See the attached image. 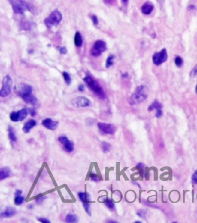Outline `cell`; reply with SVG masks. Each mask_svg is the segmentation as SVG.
<instances>
[{
	"mask_svg": "<svg viewBox=\"0 0 197 223\" xmlns=\"http://www.w3.org/2000/svg\"><path fill=\"white\" fill-rule=\"evenodd\" d=\"M147 88L144 85L139 86L132 93L131 96L129 97V103L131 105L139 104L144 102L147 98Z\"/></svg>",
	"mask_w": 197,
	"mask_h": 223,
	"instance_id": "cell-1",
	"label": "cell"
},
{
	"mask_svg": "<svg viewBox=\"0 0 197 223\" xmlns=\"http://www.w3.org/2000/svg\"><path fill=\"white\" fill-rule=\"evenodd\" d=\"M87 86L101 99H105V94L102 87L91 77L87 75L83 79Z\"/></svg>",
	"mask_w": 197,
	"mask_h": 223,
	"instance_id": "cell-2",
	"label": "cell"
},
{
	"mask_svg": "<svg viewBox=\"0 0 197 223\" xmlns=\"http://www.w3.org/2000/svg\"><path fill=\"white\" fill-rule=\"evenodd\" d=\"M15 14L23 15L26 11H31L30 5L24 0H8Z\"/></svg>",
	"mask_w": 197,
	"mask_h": 223,
	"instance_id": "cell-3",
	"label": "cell"
},
{
	"mask_svg": "<svg viewBox=\"0 0 197 223\" xmlns=\"http://www.w3.org/2000/svg\"><path fill=\"white\" fill-rule=\"evenodd\" d=\"M32 88L30 85L24 83L17 84L14 87V92L16 94L22 97L23 100L32 95Z\"/></svg>",
	"mask_w": 197,
	"mask_h": 223,
	"instance_id": "cell-4",
	"label": "cell"
},
{
	"mask_svg": "<svg viewBox=\"0 0 197 223\" xmlns=\"http://www.w3.org/2000/svg\"><path fill=\"white\" fill-rule=\"evenodd\" d=\"M62 19V16L60 12L58 10H55L46 18L44 22L48 28H51L53 26L58 25L61 22Z\"/></svg>",
	"mask_w": 197,
	"mask_h": 223,
	"instance_id": "cell-5",
	"label": "cell"
},
{
	"mask_svg": "<svg viewBox=\"0 0 197 223\" xmlns=\"http://www.w3.org/2000/svg\"><path fill=\"white\" fill-rule=\"evenodd\" d=\"M12 88V80L9 75H6L2 80V85L0 91L1 97L8 96L11 93Z\"/></svg>",
	"mask_w": 197,
	"mask_h": 223,
	"instance_id": "cell-6",
	"label": "cell"
},
{
	"mask_svg": "<svg viewBox=\"0 0 197 223\" xmlns=\"http://www.w3.org/2000/svg\"><path fill=\"white\" fill-rule=\"evenodd\" d=\"M106 49V43L101 40L97 41L91 49L92 56L98 57L101 55V53L105 51Z\"/></svg>",
	"mask_w": 197,
	"mask_h": 223,
	"instance_id": "cell-7",
	"label": "cell"
},
{
	"mask_svg": "<svg viewBox=\"0 0 197 223\" xmlns=\"http://www.w3.org/2000/svg\"><path fill=\"white\" fill-rule=\"evenodd\" d=\"M168 59V54L165 48H163L161 51L156 52L153 56V61L156 66H159L165 62Z\"/></svg>",
	"mask_w": 197,
	"mask_h": 223,
	"instance_id": "cell-8",
	"label": "cell"
},
{
	"mask_svg": "<svg viewBox=\"0 0 197 223\" xmlns=\"http://www.w3.org/2000/svg\"><path fill=\"white\" fill-rule=\"evenodd\" d=\"M71 104L77 108L89 107L91 104L90 100L84 96L76 97L71 100Z\"/></svg>",
	"mask_w": 197,
	"mask_h": 223,
	"instance_id": "cell-9",
	"label": "cell"
},
{
	"mask_svg": "<svg viewBox=\"0 0 197 223\" xmlns=\"http://www.w3.org/2000/svg\"><path fill=\"white\" fill-rule=\"evenodd\" d=\"M59 141H60L61 144L62 146L63 149L68 152H71L74 149V144L72 141L69 140L68 138L65 136H61L59 137Z\"/></svg>",
	"mask_w": 197,
	"mask_h": 223,
	"instance_id": "cell-10",
	"label": "cell"
},
{
	"mask_svg": "<svg viewBox=\"0 0 197 223\" xmlns=\"http://www.w3.org/2000/svg\"><path fill=\"white\" fill-rule=\"evenodd\" d=\"M27 110L25 108H23L17 112H12L10 114V119L14 122L22 121L27 117Z\"/></svg>",
	"mask_w": 197,
	"mask_h": 223,
	"instance_id": "cell-11",
	"label": "cell"
},
{
	"mask_svg": "<svg viewBox=\"0 0 197 223\" xmlns=\"http://www.w3.org/2000/svg\"><path fill=\"white\" fill-rule=\"evenodd\" d=\"M98 127L99 130L104 134H114L116 130V128L114 125L108 123L99 122Z\"/></svg>",
	"mask_w": 197,
	"mask_h": 223,
	"instance_id": "cell-12",
	"label": "cell"
},
{
	"mask_svg": "<svg viewBox=\"0 0 197 223\" xmlns=\"http://www.w3.org/2000/svg\"><path fill=\"white\" fill-rule=\"evenodd\" d=\"M42 124L44 127H45L46 128L49 130H54L57 129V127H58L59 122L57 121H53V119L51 118H47L44 119L42 121Z\"/></svg>",
	"mask_w": 197,
	"mask_h": 223,
	"instance_id": "cell-13",
	"label": "cell"
},
{
	"mask_svg": "<svg viewBox=\"0 0 197 223\" xmlns=\"http://www.w3.org/2000/svg\"><path fill=\"white\" fill-rule=\"evenodd\" d=\"M162 104L158 102L157 100H155L153 103H152L148 108V110L149 111H152L154 110H156V117L157 118H159L162 115Z\"/></svg>",
	"mask_w": 197,
	"mask_h": 223,
	"instance_id": "cell-14",
	"label": "cell"
},
{
	"mask_svg": "<svg viewBox=\"0 0 197 223\" xmlns=\"http://www.w3.org/2000/svg\"><path fill=\"white\" fill-rule=\"evenodd\" d=\"M16 212V210L15 208L11 206H8L1 212L0 216L2 218H9L14 216L15 215Z\"/></svg>",
	"mask_w": 197,
	"mask_h": 223,
	"instance_id": "cell-15",
	"label": "cell"
},
{
	"mask_svg": "<svg viewBox=\"0 0 197 223\" xmlns=\"http://www.w3.org/2000/svg\"><path fill=\"white\" fill-rule=\"evenodd\" d=\"M154 9V5L151 2L147 1L141 7V11L144 15H150Z\"/></svg>",
	"mask_w": 197,
	"mask_h": 223,
	"instance_id": "cell-16",
	"label": "cell"
},
{
	"mask_svg": "<svg viewBox=\"0 0 197 223\" xmlns=\"http://www.w3.org/2000/svg\"><path fill=\"white\" fill-rule=\"evenodd\" d=\"M37 125V122L34 119H30L27 121L23 127V132L25 133H28L30 132L31 129L35 127Z\"/></svg>",
	"mask_w": 197,
	"mask_h": 223,
	"instance_id": "cell-17",
	"label": "cell"
},
{
	"mask_svg": "<svg viewBox=\"0 0 197 223\" xmlns=\"http://www.w3.org/2000/svg\"><path fill=\"white\" fill-rule=\"evenodd\" d=\"M11 174V169L8 167H4L0 169V180L8 178Z\"/></svg>",
	"mask_w": 197,
	"mask_h": 223,
	"instance_id": "cell-18",
	"label": "cell"
},
{
	"mask_svg": "<svg viewBox=\"0 0 197 223\" xmlns=\"http://www.w3.org/2000/svg\"><path fill=\"white\" fill-rule=\"evenodd\" d=\"M78 196L80 201L83 202V203H89L90 202V196L89 193L80 192L78 193Z\"/></svg>",
	"mask_w": 197,
	"mask_h": 223,
	"instance_id": "cell-19",
	"label": "cell"
},
{
	"mask_svg": "<svg viewBox=\"0 0 197 223\" xmlns=\"http://www.w3.org/2000/svg\"><path fill=\"white\" fill-rule=\"evenodd\" d=\"M8 137L11 141L15 142L17 140V137L14 127L11 126H9L8 127Z\"/></svg>",
	"mask_w": 197,
	"mask_h": 223,
	"instance_id": "cell-20",
	"label": "cell"
},
{
	"mask_svg": "<svg viewBox=\"0 0 197 223\" xmlns=\"http://www.w3.org/2000/svg\"><path fill=\"white\" fill-rule=\"evenodd\" d=\"M74 42L76 46L80 47L83 44V39L81 34L79 32H76L74 38Z\"/></svg>",
	"mask_w": 197,
	"mask_h": 223,
	"instance_id": "cell-21",
	"label": "cell"
},
{
	"mask_svg": "<svg viewBox=\"0 0 197 223\" xmlns=\"http://www.w3.org/2000/svg\"><path fill=\"white\" fill-rule=\"evenodd\" d=\"M79 221V217L76 216V215L73 214H68L66 218H65V221L67 223H77Z\"/></svg>",
	"mask_w": 197,
	"mask_h": 223,
	"instance_id": "cell-22",
	"label": "cell"
},
{
	"mask_svg": "<svg viewBox=\"0 0 197 223\" xmlns=\"http://www.w3.org/2000/svg\"><path fill=\"white\" fill-rule=\"evenodd\" d=\"M101 147H102V149L103 152L104 153H107L110 151V149H111V146L110 143H109L108 142L102 141L101 143Z\"/></svg>",
	"mask_w": 197,
	"mask_h": 223,
	"instance_id": "cell-23",
	"label": "cell"
},
{
	"mask_svg": "<svg viewBox=\"0 0 197 223\" xmlns=\"http://www.w3.org/2000/svg\"><path fill=\"white\" fill-rule=\"evenodd\" d=\"M24 197L22 196H16L15 198V203L16 205H20L23 203L24 201Z\"/></svg>",
	"mask_w": 197,
	"mask_h": 223,
	"instance_id": "cell-24",
	"label": "cell"
},
{
	"mask_svg": "<svg viewBox=\"0 0 197 223\" xmlns=\"http://www.w3.org/2000/svg\"><path fill=\"white\" fill-rule=\"evenodd\" d=\"M62 75H63V77L64 78V80H65V81L66 82V83L68 85H69L71 84V81H72L71 76L67 72H63L62 73Z\"/></svg>",
	"mask_w": 197,
	"mask_h": 223,
	"instance_id": "cell-25",
	"label": "cell"
},
{
	"mask_svg": "<svg viewBox=\"0 0 197 223\" xmlns=\"http://www.w3.org/2000/svg\"><path fill=\"white\" fill-rule=\"evenodd\" d=\"M114 56L113 55L109 56L106 60V67L107 68L111 67L114 64Z\"/></svg>",
	"mask_w": 197,
	"mask_h": 223,
	"instance_id": "cell-26",
	"label": "cell"
},
{
	"mask_svg": "<svg viewBox=\"0 0 197 223\" xmlns=\"http://www.w3.org/2000/svg\"><path fill=\"white\" fill-rule=\"evenodd\" d=\"M189 77L192 79L197 78V64L190 72Z\"/></svg>",
	"mask_w": 197,
	"mask_h": 223,
	"instance_id": "cell-27",
	"label": "cell"
},
{
	"mask_svg": "<svg viewBox=\"0 0 197 223\" xmlns=\"http://www.w3.org/2000/svg\"><path fill=\"white\" fill-rule=\"evenodd\" d=\"M104 202H105V205L108 208L111 209H113L114 208V202L111 201L110 199H106Z\"/></svg>",
	"mask_w": 197,
	"mask_h": 223,
	"instance_id": "cell-28",
	"label": "cell"
},
{
	"mask_svg": "<svg viewBox=\"0 0 197 223\" xmlns=\"http://www.w3.org/2000/svg\"><path fill=\"white\" fill-rule=\"evenodd\" d=\"M174 63H175V64L177 66V67H181L182 66V64H183V60L182 59V58L180 57V56H177L175 60H174Z\"/></svg>",
	"mask_w": 197,
	"mask_h": 223,
	"instance_id": "cell-29",
	"label": "cell"
},
{
	"mask_svg": "<svg viewBox=\"0 0 197 223\" xmlns=\"http://www.w3.org/2000/svg\"><path fill=\"white\" fill-rule=\"evenodd\" d=\"M83 205L85 211L86 212V213L89 215L90 216H91V209H90V202L89 203H83Z\"/></svg>",
	"mask_w": 197,
	"mask_h": 223,
	"instance_id": "cell-30",
	"label": "cell"
},
{
	"mask_svg": "<svg viewBox=\"0 0 197 223\" xmlns=\"http://www.w3.org/2000/svg\"><path fill=\"white\" fill-rule=\"evenodd\" d=\"M90 177L91 179V180L95 181V182H98L99 181V178L98 176L95 174V173H91L90 175Z\"/></svg>",
	"mask_w": 197,
	"mask_h": 223,
	"instance_id": "cell-31",
	"label": "cell"
},
{
	"mask_svg": "<svg viewBox=\"0 0 197 223\" xmlns=\"http://www.w3.org/2000/svg\"><path fill=\"white\" fill-rule=\"evenodd\" d=\"M45 199V196L43 195H40V196H38V197L35 199V202L38 204H41L44 201Z\"/></svg>",
	"mask_w": 197,
	"mask_h": 223,
	"instance_id": "cell-32",
	"label": "cell"
},
{
	"mask_svg": "<svg viewBox=\"0 0 197 223\" xmlns=\"http://www.w3.org/2000/svg\"><path fill=\"white\" fill-rule=\"evenodd\" d=\"M57 49L59 51L61 54H66L67 53V49L65 46H58Z\"/></svg>",
	"mask_w": 197,
	"mask_h": 223,
	"instance_id": "cell-33",
	"label": "cell"
},
{
	"mask_svg": "<svg viewBox=\"0 0 197 223\" xmlns=\"http://www.w3.org/2000/svg\"><path fill=\"white\" fill-rule=\"evenodd\" d=\"M192 182L194 184H197V170L192 176Z\"/></svg>",
	"mask_w": 197,
	"mask_h": 223,
	"instance_id": "cell-34",
	"label": "cell"
},
{
	"mask_svg": "<svg viewBox=\"0 0 197 223\" xmlns=\"http://www.w3.org/2000/svg\"><path fill=\"white\" fill-rule=\"evenodd\" d=\"M91 20H92V22H93V23L95 25H98V20L97 17L95 15L91 16Z\"/></svg>",
	"mask_w": 197,
	"mask_h": 223,
	"instance_id": "cell-35",
	"label": "cell"
},
{
	"mask_svg": "<svg viewBox=\"0 0 197 223\" xmlns=\"http://www.w3.org/2000/svg\"><path fill=\"white\" fill-rule=\"evenodd\" d=\"M38 220L39 221H40V222H41V223H50V221L48 220V219H47V218H44V217H39V218H38Z\"/></svg>",
	"mask_w": 197,
	"mask_h": 223,
	"instance_id": "cell-36",
	"label": "cell"
},
{
	"mask_svg": "<svg viewBox=\"0 0 197 223\" xmlns=\"http://www.w3.org/2000/svg\"><path fill=\"white\" fill-rule=\"evenodd\" d=\"M137 215L139 216V217H144V216H145L146 213H145V212H144V210H139L138 212Z\"/></svg>",
	"mask_w": 197,
	"mask_h": 223,
	"instance_id": "cell-37",
	"label": "cell"
},
{
	"mask_svg": "<svg viewBox=\"0 0 197 223\" xmlns=\"http://www.w3.org/2000/svg\"><path fill=\"white\" fill-rule=\"evenodd\" d=\"M22 191L21 190H17L16 191L15 193V196H20V195H22Z\"/></svg>",
	"mask_w": 197,
	"mask_h": 223,
	"instance_id": "cell-38",
	"label": "cell"
},
{
	"mask_svg": "<svg viewBox=\"0 0 197 223\" xmlns=\"http://www.w3.org/2000/svg\"><path fill=\"white\" fill-rule=\"evenodd\" d=\"M84 89V85H80L79 86V87H78V89L80 91H83Z\"/></svg>",
	"mask_w": 197,
	"mask_h": 223,
	"instance_id": "cell-39",
	"label": "cell"
},
{
	"mask_svg": "<svg viewBox=\"0 0 197 223\" xmlns=\"http://www.w3.org/2000/svg\"><path fill=\"white\" fill-rule=\"evenodd\" d=\"M30 114L32 116H34L36 114V112L34 110H32L30 111Z\"/></svg>",
	"mask_w": 197,
	"mask_h": 223,
	"instance_id": "cell-40",
	"label": "cell"
},
{
	"mask_svg": "<svg viewBox=\"0 0 197 223\" xmlns=\"http://www.w3.org/2000/svg\"><path fill=\"white\" fill-rule=\"evenodd\" d=\"M122 1V2L123 4L124 5H127L128 4V2H129V0H121Z\"/></svg>",
	"mask_w": 197,
	"mask_h": 223,
	"instance_id": "cell-41",
	"label": "cell"
},
{
	"mask_svg": "<svg viewBox=\"0 0 197 223\" xmlns=\"http://www.w3.org/2000/svg\"><path fill=\"white\" fill-rule=\"evenodd\" d=\"M29 208L30 209H32V208H33V206H32V205H30L29 206Z\"/></svg>",
	"mask_w": 197,
	"mask_h": 223,
	"instance_id": "cell-42",
	"label": "cell"
},
{
	"mask_svg": "<svg viewBox=\"0 0 197 223\" xmlns=\"http://www.w3.org/2000/svg\"><path fill=\"white\" fill-rule=\"evenodd\" d=\"M108 223H111V222H112V223H116V221H112V220H110V221H108Z\"/></svg>",
	"mask_w": 197,
	"mask_h": 223,
	"instance_id": "cell-43",
	"label": "cell"
},
{
	"mask_svg": "<svg viewBox=\"0 0 197 223\" xmlns=\"http://www.w3.org/2000/svg\"><path fill=\"white\" fill-rule=\"evenodd\" d=\"M196 92L197 93V86H196Z\"/></svg>",
	"mask_w": 197,
	"mask_h": 223,
	"instance_id": "cell-44",
	"label": "cell"
}]
</instances>
